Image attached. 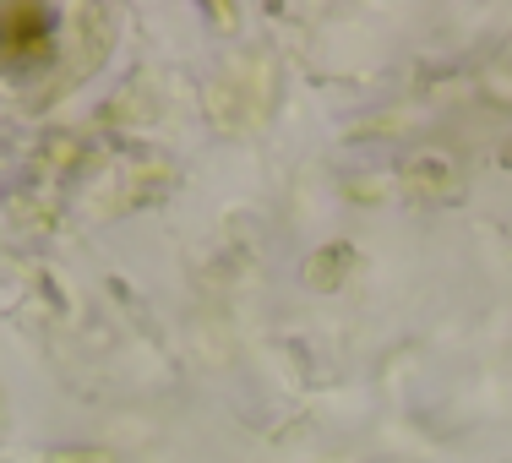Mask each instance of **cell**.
<instances>
[{"mask_svg":"<svg viewBox=\"0 0 512 463\" xmlns=\"http://www.w3.org/2000/svg\"><path fill=\"white\" fill-rule=\"evenodd\" d=\"M44 11L39 6H6L0 11V60H33L44 55Z\"/></svg>","mask_w":512,"mask_h":463,"instance_id":"obj_1","label":"cell"}]
</instances>
